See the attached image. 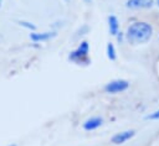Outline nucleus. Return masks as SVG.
Instances as JSON below:
<instances>
[{
	"mask_svg": "<svg viewBox=\"0 0 159 146\" xmlns=\"http://www.w3.org/2000/svg\"><path fill=\"white\" fill-rule=\"evenodd\" d=\"M153 33V28L147 22H134L127 30V40L133 45L147 42Z\"/></svg>",
	"mask_w": 159,
	"mask_h": 146,
	"instance_id": "1",
	"label": "nucleus"
},
{
	"mask_svg": "<svg viewBox=\"0 0 159 146\" xmlns=\"http://www.w3.org/2000/svg\"><path fill=\"white\" fill-rule=\"evenodd\" d=\"M128 88V82L127 80H123V79H117V80H112L109 82L106 87H104V90L107 93H119V92H123Z\"/></svg>",
	"mask_w": 159,
	"mask_h": 146,
	"instance_id": "2",
	"label": "nucleus"
},
{
	"mask_svg": "<svg viewBox=\"0 0 159 146\" xmlns=\"http://www.w3.org/2000/svg\"><path fill=\"white\" fill-rule=\"evenodd\" d=\"M87 53H88V43L87 42H82L81 46L76 51L71 52L70 59L76 61V62H82V59L87 57Z\"/></svg>",
	"mask_w": 159,
	"mask_h": 146,
	"instance_id": "3",
	"label": "nucleus"
},
{
	"mask_svg": "<svg viewBox=\"0 0 159 146\" xmlns=\"http://www.w3.org/2000/svg\"><path fill=\"white\" fill-rule=\"evenodd\" d=\"M153 0H127L125 6L130 9H148L153 6Z\"/></svg>",
	"mask_w": 159,
	"mask_h": 146,
	"instance_id": "4",
	"label": "nucleus"
},
{
	"mask_svg": "<svg viewBox=\"0 0 159 146\" xmlns=\"http://www.w3.org/2000/svg\"><path fill=\"white\" fill-rule=\"evenodd\" d=\"M132 136H134V131H133V130L122 131V132L116 134V135L112 137V142H113V144L119 145V144H123V142H125L127 140H129Z\"/></svg>",
	"mask_w": 159,
	"mask_h": 146,
	"instance_id": "5",
	"label": "nucleus"
},
{
	"mask_svg": "<svg viewBox=\"0 0 159 146\" xmlns=\"http://www.w3.org/2000/svg\"><path fill=\"white\" fill-rule=\"evenodd\" d=\"M101 125H102V119L101 118H92V119H88L83 124V127L86 130H94Z\"/></svg>",
	"mask_w": 159,
	"mask_h": 146,
	"instance_id": "6",
	"label": "nucleus"
},
{
	"mask_svg": "<svg viewBox=\"0 0 159 146\" xmlns=\"http://www.w3.org/2000/svg\"><path fill=\"white\" fill-rule=\"evenodd\" d=\"M53 36H55L53 32H42V33H31L30 38L35 42H39V41H47Z\"/></svg>",
	"mask_w": 159,
	"mask_h": 146,
	"instance_id": "7",
	"label": "nucleus"
},
{
	"mask_svg": "<svg viewBox=\"0 0 159 146\" xmlns=\"http://www.w3.org/2000/svg\"><path fill=\"white\" fill-rule=\"evenodd\" d=\"M108 24H109V32L111 35H117L118 33V20L116 16H109L108 17Z\"/></svg>",
	"mask_w": 159,
	"mask_h": 146,
	"instance_id": "8",
	"label": "nucleus"
},
{
	"mask_svg": "<svg viewBox=\"0 0 159 146\" xmlns=\"http://www.w3.org/2000/svg\"><path fill=\"white\" fill-rule=\"evenodd\" d=\"M107 54H108V58L109 59H116V52H114V47L112 43H108L107 45Z\"/></svg>",
	"mask_w": 159,
	"mask_h": 146,
	"instance_id": "9",
	"label": "nucleus"
},
{
	"mask_svg": "<svg viewBox=\"0 0 159 146\" xmlns=\"http://www.w3.org/2000/svg\"><path fill=\"white\" fill-rule=\"evenodd\" d=\"M20 25H22V26H25V27H27V28L35 30V26H34V25H30L29 22H25V21H20Z\"/></svg>",
	"mask_w": 159,
	"mask_h": 146,
	"instance_id": "10",
	"label": "nucleus"
},
{
	"mask_svg": "<svg viewBox=\"0 0 159 146\" xmlns=\"http://www.w3.org/2000/svg\"><path fill=\"white\" fill-rule=\"evenodd\" d=\"M148 119H159V110H158V111H155V113H153L152 115H149V116H148Z\"/></svg>",
	"mask_w": 159,
	"mask_h": 146,
	"instance_id": "11",
	"label": "nucleus"
},
{
	"mask_svg": "<svg viewBox=\"0 0 159 146\" xmlns=\"http://www.w3.org/2000/svg\"><path fill=\"white\" fill-rule=\"evenodd\" d=\"M83 1L87 2V4H91V2H92V0H83Z\"/></svg>",
	"mask_w": 159,
	"mask_h": 146,
	"instance_id": "12",
	"label": "nucleus"
},
{
	"mask_svg": "<svg viewBox=\"0 0 159 146\" xmlns=\"http://www.w3.org/2000/svg\"><path fill=\"white\" fill-rule=\"evenodd\" d=\"M157 2H158V5H159V0H157Z\"/></svg>",
	"mask_w": 159,
	"mask_h": 146,
	"instance_id": "13",
	"label": "nucleus"
},
{
	"mask_svg": "<svg viewBox=\"0 0 159 146\" xmlns=\"http://www.w3.org/2000/svg\"><path fill=\"white\" fill-rule=\"evenodd\" d=\"M0 4H1V0H0Z\"/></svg>",
	"mask_w": 159,
	"mask_h": 146,
	"instance_id": "14",
	"label": "nucleus"
}]
</instances>
